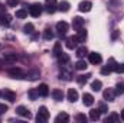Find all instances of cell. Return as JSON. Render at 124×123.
Instances as JSON below:
<instances>
[{
    "label": "cell",
    "instance_id": "22",
    "mask_svg": "<svg viewBox=\"0 0 124 123\" xmlns=\"http://www.w3.org/2000/svg\"><path fill=\"white\" fill-rule=\"evenodd\" d=\"M87 54H88L87 46H78V48H77V57H78V58H84Z\"/></svg>",
    "mask_w": 124,
    "mask_h": 123
},
{
    "label": "cell",
    "instance_id": "16",
    "mask_svg": "<svg viewBox=\"0 0 124 123\" xmlns=\"http://www.w3.org/2000/svg\"><path fill=\"white\" fill-rule=\"evenodd\" d=\"M55 122L56 123H66L69 122V116H68V113H65V112H62V113H59L56 117H55Z\"/></svg>",
    "mask_w": 124,
    "mask_h": 123
},
{
    "label": "cell",
    "instance_id": "44",
    "mask_svg": "<svg viewBox=\"0 0 124 123\" xmlns=\"http://www.w3.org/2000/svg\"><path fill=\"white\" fill-rule=\"evenodd\" d=\"M117 36H118V32H117V31H116V32H113V39H116Z\"/></svg>",
    "mask_w": 124,
    "mask_h": 123
},
{
    "label": "cell",
    "instance_id": "11",
    "mask_svg": "<svg viewBox=\"0 0 124 123\" xmlns=\"http://www.w3.org/2000/svg\"><path fill=\"white\" fill-rule=\"evenodd\" d=\"M102 97H104V100L113 101V100H114V97H116V91H114L113 88H107V90H104V91H102Z\"/></svg>",
    "mask_w": 124,
    "mask_h": 123
},
{
    "label": "cell",
    "instance_id": "38",
    "mask_svg": "<svg viewBox=\"0 0 124 123\" xmlns=\"http://www.w3.org/2000/svg\"><path fill=\"white\" fill-rule=\"evenodd\" d=\"M120 119V116L118 114H116V113H113L110 117H107V120H105V123H110V122H117Z\"/></svg>",
    "mask_w": 124,
    "mask_h": 123
},
{
    "label": "cell",
    "instance_id": "28",
    "mask_svg": "<svg viewBox=\"0 0 124 123\" xmlns=\"http://www.w3.org/2000/svg\"><path fill=\"white\" fill-rule=\"evenodd\" d=\"M59 78H61V80H65V81H71V80H72V75H71V72H68V71L62 70Z\"/></svg>",
    "mask_w": 124,
    "mask_h": 123
},
{
    "label": "cell",
    "instance_id": "26",
    "mask_svg": "<svg viewBox=\"0 0 124 123\" xmlns=\"http://www.w3.org/2000/svg\"><path fill=\"white\" fill-rule=\"evenodd\" d=\"M28 97H29L31 100H36V98L39 97V91H38V88H31V90L28 91Z\"/></svg>",
    "mask_w": 124,
    "mask_h": 123
},
{
    "label": "cell",
    "instance_id": "19",
    "mask_svg": "<svg viewBox=\"0 0 124 123\" xmlns=\"http://www.w3.org/2000/svg\"><path fill=\"white\" fill-rule=\"evenodd\" d=\"M52 97H54V100H56V101H62L63 93H62V90H59V88H55V90H52Z\"/></svg>",
    "mask_w": 124,
    "mask_h": 123
},
{
    "label": "cell",
    "instance_id": "5",
    "mask_svg": "<svg viewBox=\"0 0 124 123\" xmlns=\"http://www.w3.org/2000/svg\"><path fill=\"white\" fill-rule=\"evenodd\" d=\"M68 29H69V25H68L66 22L61 20V22L56 23V31H58V35H59V36H63V35L68 32Z\"/></svg>",
    "mask_w": 124,
    "mask_h": 123
},
{
    "label": "cell",
    "instance_id": "23",
    "mask_svg": "<svg viewBox=\"0 0 124 123\" xmlns=\"http://www.w3.org/2000/svg\"><path fill=\"white\" fill-rule=\"evenodd\" d=\"M69 7H71V4H69L68 1H61V3L58 4V10H59V12H63V13H66V12L69 10Z\"/></svg>",
    "mask_w": 124,
    "mask_h": 123
},
{
    "label": "cell",
    "instance_id": "2",
    "mask_svg": "<svg viewBox=\"0 0 124 123\" xmlns=\"http://www.w3.org/2000/svg\"><path fill=\"white\" fill-rule=\"evenodd\" d=\"M49 119V112H48V109L45 107V106H40L39 107V112H38V116H36V120L39 123L42 122H46Z\"/></svg>",
    "mask_w": 124,
    "mask_h": 123
},
{
    "label": "cell",
    "instance_id": "9",
    "mask_svg": "<svg viewBox=\"0 0 124 123\" xmlns=\"http://www.w3.org/2000/svg\"><path fill=\"white\" fill-rule=\"evenodd\" d=\"M16 113H17L19 116H22V117H26V119H31V117H32L31 112H29L25 106H19V107L16 109Z\"/></svg>",
    "mask_w": 124,
    "mask_h": 123
},
{
    "label": "cell",
    "instance_id": "45",
    "mask_svg": "<svg viewBox=\"0 0 124 123\" xmlns=\"http://www.w3.org/2000/svg\"><path fill=\"white\" fill-rule=\"evenodd\" d=\"M120 116H121V119L124 120V109H123V112H121V114H120Z\"/></svg>",
    "mask_w": 124,
    "mask_h": 123
},
{
    "label": "cell",
    "instance_id": "32",
    "mask_svg": "<svg viewBox=\"0 0 124 123\" xmlns=\"http://www.w3.org/2000/svg\"><path fill=\"white\" fill-rule=\"evenodd\" d=\"M26 16H28V10H26V9H19V10H16V18L25 19Z\"/></svg>",
    "mask_w": 124,
    "mask_h": 123
},
{
    "label": "cell",
    "instance_id": "41",
    "mask_svg": "<svg viewBox=\"0 0 124 123\" xmlns=\"http://www.w3.org/2000/svg\"><path fill=\"white\" fill-rule=\"evenodd\" d=\"M114 71H116V72H124V64L123 65H118V64H117V67H116Z\"/></svg>",
    "mask_w": 124,
    "mask_h": 123
},
{
    "label": "cell",
    "instance_id": "4",
    "mask_svg": "<svg viewBox=\"0 0 124 123\" xmlns=\"http://www.w3.org/2000/svg\"><path fill=\"white\" fill-rule=\"evenodd\" d=\"M45 9H46V12L48 13H55L56 10H58V3H56V0H46L45 1Z\"/></svg>",
    "mask_w": 124,
    "mask_h": 123
},
{
    "label": "cell",
    "instance_id": "31",
    "mask_svg": "<svg viewBox=\"0 0 124 123\" xmlns=\"http://www.w3.org/2000/svg\"><path fill=\"white\" fill-rule=\"evenodd\" d=\"M43 38H45L46 41H51V39L54 38V32H52L51 28H46V29L43 31Z\"/></svg>",
    "mask_w": 124,
    "mask_h": 123
},
{
    "label": "cell",
    "instance_id": "17",
    "mask_svg": "<svg viewBox=\"0 0 124 123\" xmlns=\"http://www.w3.org/2000/svg\"><path fill=\"white\" fill-rule=\"evenodd\" d=\"M10 20H12V16L10 15H1L0 16V25L1 26H9V23H10Z\"/></svg>",
    "mask_w": 124,
    "mask_h": 123
},
{
    "label": "cell",
    "instance_id": "37",
    "mask_svg": "<svg viewBox=\"0 0 124 123\" xmlns=\"http://www.w3.org/2000/svg\"><path fill=\"white\" fill-rule=\"evenodd\" d=\"M124 93V83H118L117 84V87H116V94H123Z\"/></svg>",
    "mask_w": 124,
    "mask_h": 123
},
{
    "label": "cell",
    "instance_id": "30",
    "mask_svg": "<svg viewBox=\"0 0 124 123\" xmlns=\"http://www.w3.org/2000/svg\"><path fill=\"white\" fill-rule=\"evenodd\" d=\"M87 67H88V65H87V62L82 61V60H79V61L75 64V70H78V71H84Z\"/></svg>",
    "mask_w": 124,
    "mask_h": 123
},
{
    "label": "cell",
    "instance_id": "39",
    "mask_svg": "<svg viewBox=\"0 0 124 123\" xmlns=\"http://www.w3.org/2000/svg\"><path fill=\"white\" fill-rule=\"evenodd\" d=\"M98 110H100V113H101V114H105V113H108V107H107V104H104V103H101V104H100Z\"/></svg>",
    "mask_w": 124,
    "mask_h": 123
},
{
    "label": "cell",
    "instance_id": "15",
    "mask_svg": "<svg viewBox=\"0 0 124 123\" xmlns=\"http://www.w3.org/2000/svg\"><path fill=\"white\" fill-rule=\"evenodd\" d=\"M38 91H39V96H42V97H46L48 94H49V87H48V84H39V87H38Z\"/></svg>",
    "mask_w": 124,
    "mask_h": 123
},
{
    "label": "cell",
    "instance_id": "6",
    "mask_svg": "<svg viewBox=\"0 0 124 123\" xmlns=\"http://www.w3.org/2000/svg\"><path fill=\"white\" fill-rule=\"evenodd\" d=\"M1 93H3V97H4V100H9L10 103L16 101V93H15V91H12V90H9V88H4Z\"/></svg>",
    "mask_w": 124,
    "mask_h": 123
},
{
    "label": "cell",
    "instance_id": "35",
    "mask_svg": "<svg viewBox=\"0 0 124 123\" xmlns=\"http://www.w3.org/2000/svg\"><path fill=\"white\" fill-rule=\"evenodd\" d=\"M111 72H113V68H111L108 64L101 68V74H104V75H108V74H111Z\"/></svg>",
    "mask_w": 124,
    "mask_h": 123
},
{
    "label": "cell",
    "instance_id": "20",
    "mask_svg": "<svg viewBox=\"0 0 124 123\" xmlns=\"http://www.w3.org/2000/svg\"><path fill=\"white\" fill-rule=\"evenodd\" d=\"M3 60L6 62H9V64H13V62L17 61V55H16V54H4Z\"/></svg>",
    "mask_w": 124,
    "mask_h": 123
},
{
    "label": "cell",
    "instance_id": "27",
    "mask_svg": "<svg viewBox=\"0 0 124 123\" xmlns=\"http://www.w3.org/2000/svg\"><path fill=\"white\" fill-rule=\"evenodd\" d=\"M39 75H40V72L38 70H33L31 72H26V78H29V80H36Z\"/></svg>",
    "mask_w": 124,
    "mask_h": 123
},
{
    "label": "cell",
    "instance_id": "1",
    "mask_svg": "<svg viewBox=\"0 0 124 123\" xmlns=\"http://www.w3.org/2000/svg\"><path fill=\"white\" fill-rule=\"evenodd\" d=\"M7 72H9V75H10L12 78H17V80L26 78V72H25L22 68H17V67H15V68H10Z\"/></svg>",
    "mask_w": 124,
    "mask_h": 123
},
{
    "label": "cell",
    "instance_id": "10",
    "mask_svg": "<svg viewBox=\"0 0 124 123\" xmlns=\"http://www.w3.org/2000/svg\"><path fill=\"white\" fill-rule=\"evenodd\" d=\"M65 45H66L68 49H74V48H77V45H78V39H77V36H69V38H66Z\"/></svg>",
    "mask_w": 124,
    "mask_h": 123
},
{
    "label": "cell",
    "instance_id": "3",
    "mask_svg": "<svg viewBox=\"0 0 124 123\" xmlns=\"http://www.w3.org/2000/svg\"><path fill=\"white\" fill-rule=\"evenodd\" d=\"M29 13H31V16H33V18L40 16V13H42V4L40 3H33V4H31Z\"/></svg>",
    "mask_w": 124,
    "mask_h": 123
},
{
    "label": "cell",
    "instance_id": "46",
    "mask_svg": "<svg viewBox=\"0 0 124 123\" xmlns=\"http://www.w3.org/2000/svg\"><path fill=\"white\" fill-rule=\"evenodd\" d=\"M0 97H3V93H1V91H0Z\"/></svg>",
    "mask_w": 124,
    "mask_h": 123
},
{
    "label": "cell",
    "instance_id": "14",
    "mask_svg": "<svg viewBox=\"0 0 124 123\" xmlns=\"http://www.w3.org/2000/svg\"><path fill=\"white\" fill-rule=\"evenodd\" d=\"M66 96H68V100H69L71 103H75V101L78 100V97H79V96H78V91H77L75 88H69Z\"/></svg>",
    "mask_w": 124,
    "mask_h": 123
},
{
    "label": "cell",
    "instance_id": "33",
    "mask_svg": "<svg viewBox=\"0 0 124 123\" xmlns=\"http://www.w3.org/2000/svg\"><path fill=\"white\" fill-rule=\"evenodd\" d=\"M91 77V74H85V75H78L77 77V81L79 83V84H85L87 81H88V78Z\"/></svg>",
    "mask_w": 124,
    "mask_h": 123
},
{
    "label": "cell",
    "instance_id": "12",
    "mask_svg": "<svg viewBox=\"0 0 124 123\" xmlns=\"http://www.w3.org/2000/svg\"><path fill=\"white\" fill-rule=\"evenodd\" d=\"M91 7H93V3H91V1H88V0L81 1V3H79V6H78L79 12H90V10H91Z\"/></svg>",
    "mask_w": 124,
    "mask_h": 123
},
{
    "label": "cell",
    "instance_id": "42",
    "mask_svg": "<svg viewBox=\"0 0 124 123\" xmlns=\"http://www.w3.org/2000/svg\"><path fill=\"white\" fill-rule=\"evenodd\" d=\"M17 3H19V0H9V1H7L9 6H16Z\"/></svg>",
    "mask_w": 124,
    "mask_h": 123
},
{
    "label": "cell",
    "instance_id": "43",
    "mask_svg": "<svg viewBox=\"0 0 124 123\" xmlns=\"http://www.w3.org/2000/svg\"><path fill=\"white\" fill-rule=\"evenodd\" d=\"M4 13H6V7L0 4V16H1V15H4Z\"/></svg>",
    "mask_w": 124,
    "mask_h": 123
},
{
    "label": "cell",
    "instance_id": "40",
    "mask_svg": "<svg viewBox=\"0 0 124 123\" xmlns=\"http://www.w3.org/2000/svg\"><path fill=\"white\" fill-rule=\"evenodd\" d=\"M6 112H7V106L0 103V114H3V113H6Z\"/></svg>",
    "mask_w": 124,
    "mask_h": 123
},
{
    "label": "cell",
    "instance_id": "13",
    "mask_svg": "<svg viewBox=\"0 0 124 123\" xmlns=\"http://www.w3.org/2000/svg\"><path fill=\"white\" fill-rule=\"evenodd\" d=\"M82 103H84V106H93L94 104V97L93 94H90V93H85L84 96H82Z\"/></svg>",
    "mask_w": 124,
    "mask_h": 123
},
{
    "label": "cell",
    "instance_id": "7",
    "mask_svg": "<svg viewBox=\"0 0 124 123\" xmlns=\"http://www.w3.org/2000/svg\"><path fill=\"white\" fill-rule=\"evenodd\" d=\"M88 58H90V62L94 64V65L102 62V57H101V54H98V52H91V54H88Z\"/></svg>",
    "mask_w": 124,
    "mask_h": 123
},
{
    "label": "cell",
    "instance_id": "36",
    "mask_svg": "<svg viewBox=\"0 0 124 123\" xmlns=\"http://www.w3.org/2000/svg\"><path fill=\"white\" fill-rule=\"evenodd\" d=\"M77 122H79V123H85L87 120H88V117L85 116V114H82V113H79V114H77Z\"/></svg>",
    "mask_w": 124,
    "mask_h": 123
},
{
    "label": "cell",
    "instance_id": "18",
    "mask_svg": "<svg viewBox=\"0 0 124 123\" xmlns=\"http://www.w3.org/2000/svg\"><path fill=\"white\" fill-rule=\"evenodd\" d=\"M77 32H78V33H77V39H78V42H85V39H87V36H88V35H87V31L81 28L79 31H77Z\"/></svg>",
    "mask_w": 124,
    "mask_h": 123
},
{
    "label": "cell",
    "instance_id": "25",
    "mask_svg": "<svg viewBox=\"0 0 124 123\" xmlns=\"http://www.w3.org/2000/svg\"><path fill=\"white\" fill-rule=\"evenodd\" d=\"M101 87H102V83H101L100 80H94L93 83H91V88H93V91H100Z\"/></svg>",
    "mask_w": 124,
    "mask_h": 123
},
{
    "label": "cell",
    "instance_id": "8",
    "mask_svg": "<svg viewBox=\"0 0 124 123\" xmlns=\"http://www.w3.org/2000/svg\"><path fill=\"white\" fill-rule=\"evenodd\" d=\"M84 23H85V20H84L81 16H75V18L72 19V26H74L75 31H79V29L84 26Z\"/></svg>",
    "mask_w": 124,
    "mask_h": 123
},
{
    "label": "cell",
    "instance_id": "21",
    "mask_svg": "<svg viewBox=\"0 0 124 123\" xmlns=\"http://www.w3.org/2000/svg\"><path fill=\"white\" fill-rule=\"evenodd\" d=\"M58 61H59L61 65L68 64V62H69V55H68V54H65V52H61V54L58 55Z\"/></svg>",
    "mask_w": 124,
    "mask_h": 123
},
{
    "label": "cell",
    "instance_id": "24",
    "mask_svg": "<svg viewBox=\"0 0 124 123\" xmlns=\"http://www.w3.org/2000/svg\"><path fill=\"white\" fill-rule=\"evenodd\" d=\"M100 116H101V113H100V110L97 109H93L91 112H90V119L91 120H94V122H97V120H100Z\"/></svg>",
    "mask_w": 124,
    "mask_h": 123
},
{
    "label": "cell",
    "instance_id": "34",
    "mask_svg": "<svg viewBox=\"0 0 124 123\" xmlns=\"http://www.w3.org/2000/svg\"><path fill=\"white\" fill-rule=\"evenodd\" d=\"M33 29H35V26H33L32 23H26V25L23 26V32H25V33H29V35L33 33Z\"/></svg>",
    "mask_w": 124,
    "mask_h": 123
},
{
    "label": "cell",
    "instance_id": "29",
    "mask_svg": "<svg viewBox=\"0 0 124 123\" xmlns=\"http://www.w3.org/2000/svg\"><path fill=\"white\" fill-rule=\"evenodd\" d=\"M61 52H62V45H61V42H56V44L54 45V51H52V54H54L55 57H58Z\"/></svg>",
    "mask_w": 124,
    "mask_h": 123
}]
</instances>
